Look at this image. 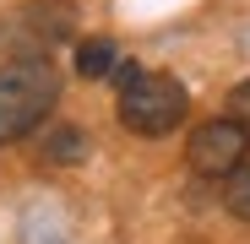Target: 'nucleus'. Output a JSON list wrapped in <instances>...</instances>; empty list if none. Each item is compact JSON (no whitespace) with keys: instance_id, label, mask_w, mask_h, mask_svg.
Segmentation results:
<instances>
[{"instance_id":"nucleus-1","label":"nucleus","mask_w":250,"mask_h":244,"mask_svg":"<svg viewBox=\"0 0 250 244\" xmlns=\"http://www.w3.org/2000/svg\"><path fill=\"white\" fill-rule=\"evenodd\" d=\"M60 98V71L49 55H17L0 65V147L22 141L49 119Z\"/></svg>"},{"instance_id":"nucleus-2","label":"nucleus","mask_w":250,"mask_h":244,"mask_svg":"<svg viewBox=\"0 0 250 244\" xmlns=\"http://www.w3.org/2000/svg\"><path fill=\"white\" fill-rule=\"evenodd\" d=\"M114 76H120V103H114V114H120L125 131H136V136H169L180 119H185L190 98H185V87H180L169 71H142V65H131V60H120Z\"/></svg>"},{"instance_id":"nucleus-3","label":"nucleus","mask_w":250,"mask_h":244,"mask_svg":"<svg viewBox=\"0 0 250 244\" xmlns=\"http://www.w3.org/2000/svg\"><path fill=\"white\" fill-rule=\"evenodd\" d=\"M245 152H250V131L239 125V119H229V114L196 125L190 141H185V163L201 179H229L234 169H245Z\"/></svg>"},{"instance_id":"nucleus-4","label":"nucleus","mask_w":250,"mask_h":244,"mask_svg":"<svg viewBox=\"0 0 250 244\" xmlns=\"http://www.w3.org/2000/svg\"><path fill=\"white\" fill-rule=\"evenodd\" d=\"M17 33H22V55H49L60 38H71V0H38V6H22L17 17Z\"/></svg>"},{"instance_id":"nucleus-5","label":"nucleus","mask_w":250,"mask_h":244,"mask_svg":"<svg viewBox=\"0 0 250 244\" xmlns=\"http://www.w3.org/2000/svg\"><path fill=\"white\" fill-rule=\"evenodd\" d=\"M120 71V49L109 38H87V44H76V76L82 81H104Z\"/></svg>"},{"instance_id":"nucleus-6","label":"nucleus","mask_w":250,"mask_h":244,"mask_svg":"<svg viewBox=\"0 0 250 244\" xmlns=\"http://www.w3.org/2000/svg\"><path fill=\"white\" fill-rule=\"evenodd\" d=\"M44 152H49L55 163H82V157H87V136H82L76 125H60V131L44 141Z\"/></svg>"},{"instance_id":"nucleus-7","label":"nucleus","mask_w":250,"mask_h":244,"mask_svg":"<svg viewBox=\"0 0 250 244\" xmlns=\"http://www.w3.org/2000/svg\"><path fill=\"white\" fill-rule=\"evenodd\" d=\"M223 206H229L239 223H250V163H245V169H234V174L223 179Z\"/></svg>"},{"instance_id":"nucleus-8","label":"nucleus","mask_w":250,"mask_h":244,"mask_svg":"<svg viewBox=\"0 0 250 244\" xmlns=\"http://www.w3.org/2000/svg\"><path fill=\"white\" fill-rule=\"evenodd\" d=\"M229 119H239V125L250 131V81H239V87L229 93Z\"/></svg>"}]
</instances>
